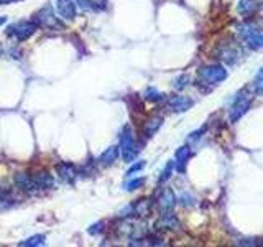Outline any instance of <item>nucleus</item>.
Instances as JSON below:
<instances>
[{
  "label": "nucleus",
  "mask_w": 263,
  "mask_h": 247,
  "mask_svg": "<svg viewBox=\"0 0 263 247\" xmlns=\"http://www.w3.org/2000/svg\"><path fill=\"white\" fill-rule=\"evenodd\" d=\"M252 94L249 93V89L243 87L235 94V99L232 105H230V122H237L242 115L247 114V111L250 109L252 105Z\"/></svg>",
  "instance_id": "obj_1"
},
{
  "label": "nucleus",
  "mask_w": 263,
  "mask_h": 247,
  "mask_svg": "<svg viewBox=\"0 0 263 247\" xmlns=\"http://www.w3.org/2000/svg\"><path fill=\"white\" fill-rule=\"evenodd\" d=\"M119 148L122 152V158L125 162H132L138 155V144L135 142V137H134V132H132L130 126H125L120 134V144Z\"/></svg>",
  "instance_id": "obj_2"
},
{
  "label": "nucleus",
  "mask_w": 263,
  "mask_h": 247,
  "mask_svg": "<svg viewBox=\"0 0 263 247\" xmlns=\"http://www.w3.org/2000/svg\"><path fill=\"white\" fill-rule=\"evenodd\" d=\"M33 22H35L38 27L46 28V30H61L63 28L60 16L54 15L53 8L49 5H45L43 8H40V10L33 15Z\"/></svg>",
  "instance_id": "obj_3"
},
{
  "label": "nucleus",
  "mask_w": 263,
  "mask_h": 247,
  "mask_svg": "<svg viewBox=\"0 0 263 247\" xmlns=\"http://www.w3.org/2000/svg\"><path fill=\"white\" fill-rule=\"evenodd\" d=\"M199 81L205 82V84H219L224 79H227L229 73L224 66L214 64V66H204V68L199 69Z\"/></svg>",
  "instance_id": "obj_4"
},
{
  "label": "nucleus",
  "mask_w": 263,
  "mask_h": 247,
  "mask_svg": "<svg viewBox=\"0 0 263 247\" xmlns=\"http://www.w3.org/2000/svg\"><path fill=\"white\" fill-rule=\"evenodd\" d=\"M36 30H38V25L35 22L23 20V22H16V23L10 25L5 33L8 37L16 38L18 41H25V40H28L31 35H35Z\"/></svg>",
  "instance_id": "obj_5"
},
{
  "label": "nucleus",
  "mask_w": 263,
  "mask_h": 247,
  "mask_svg": "<svg viewBox=\"0 0 263 247\" xmlns=\"http://www.w3.org/2000/svg\"><path fill=\"white\" fill-rule=\"evenodd\" d=\"M238 33L242 35L247 46L252 49H263V31L252 27V25H240Z\"/></svg>",
  "instance_id": "obj_6"
},
{
  "label": "nucleus",
  "mask_w": 263,
  "mask_h": 247,
  "mask_svg": "<svg viewBox=\"0 0 263 247\" xmlns=\"http://www.w3.org/2000/svg\"><path fill=\"white\" fill-rule=\"evenodd\" d=\"M56 10L63 20L71 22L76 19V4H74V0H56Z\"/></svg>",
  "instance_id": "obj_7"
},
{
  "label": "nucleus",
  "mask_w": 263,
  "mask_h": 247,
  "mask_svg": "<svg viewBox=\"0 0 263 247\" xmlns=\"http://www.w3.org/2000/svg\"><path fill=\"white\" fill-rule=\"evenodd\" d=\"M15 185L18 186L22 191L28 193V195H33L36 191V183L35 180H33L31 175H28V173H16L15 175Z\"/></svg>",
  "instance_id": "obj_8"
},
{
  "label": "nucleus",
  "mask_w": 263,
  "mask_h": 247,
  "mask_svg": "<svg viewBox=\"0 0 263 247\" xmlns=\"http://www.w3.org/2000/svg\"><path fill=\"white\" fill-rule=\"evenodd\" d=\"M56 173L64 183H72L78 177V168L72 163H60L56 165Z\"/></svg>",
  "instance_id": "obj_9"
},
{
  "label": "nucleus",
  "mask_w": 263,
  "mask_h": 247,
  "mask_svg": "<svg viewBox=\"0 0 263 247\" xmlns=\"http://www.w3.org/2000/svg\"><path fill=\"white\" fill-rule=\"evenodd\" d=\"M168 105L175 112H186L194 105V101L187 96H173V97H170Z\"/></svg>",
  "instance_id": "obj_10"
},
{
  "label": "nucleus",
  "mask_w": 263,
  "mask_h": 247,
  "mask_svg": "<svg viewBox=\"0 0 263 247\" xmlns=\"http://www.w3.org/2000/svg\"><path fill=\"white\" fill-rule=\"evenodd\" d=\"M163 126V117L161 115H153V117H150L143 126V135L146 138H152L156 132L160 130V127Z\"/></svg>",
  "instance_id": "obj_11"
},
{
  "label": "nucleus",
  "mask_w": 263,
  "mask_h": 247,
  "mask_svg": "<svg viewBox=\"0 0 263 247\" xmlns=\"http://www.w3.org/2000/svg\"><path fill=\"white\" fill-rule=\"evenodd\" d=\"M176 204V198H175V193L171 191L170 188L163 189V193L158 196V208L161 211H171L173 206Z\"/></svg>",
  "instance_id": "obj_12"
},
{
  "label": "nucleus",
  "mask_w": 263,
  "mask_h": 247,
  "mask_svg": "<svg viewBox=\"0 0 263 247\" xmlns=\"http://www.w3.org/2000/svg\"><path fill=\"white\" fill-rule=\"evenodd\" d=\"M156 229H164V231H171V229H176L179 226V222L176 219V216L173 213H166L161 214V218L156 221Z\"/></svg>",
  "instance_id": "obj_13"
},
{
  "label": "nucleus",
  "mask_w": 263,
  "mask_h": 247,
  "mask_svg": "<svg viewBox=\"0 0 263 247\" xmlns=\"http://www.w3.org/2000/svg\"><path fill=\"white\" fill-rule=\"evenodd\" d=\"M119 153H120L119 145H112V147L107 148L104 153H101V156H99V162H101L102 165H105V167H109V165L115 163V160L119 158Z\"/></svg>",
  "instance_id": "obj_14"
},
{
  "label": "nucleus",
  "mask_w": 263,
  "mask_h": 247,
  "mask_svg": "<svg viewBox=\"0 0 263 247\" xmlns=\"http://www.w3.org/2000/svg\"><path fill=\"white\" fill-rule=\"evenodd\" d=\"M191 155H193V152H191V148H189L187 145L179 147L178 150H176V160H175V163L178 165L179 171H184V167H186L187 160L191 158Z\"/></svg>",
  "instance_id": "obj_15"
},
{
  "label": "nucleus",
  "mask_w": 263,
  "mask_h": 247,
  "mask_svg": "<svg viewBox=\"0 0 263 247\" xmlns=\"http://www.w3.org/2000/svg\"><path fill=\"white\" fill-rule=\"evenodd\" d=\"M33 180H35V183L40 189H48V188H51L54 183V180L51 175H49V171H45V170L38 171L36 175L33 177Z\"/></svg>",
  "instance_id": "obj_16"
},
{
  "label": "nucleus",
  "mask_w": 263,
  "mask_h": 247,
  "mask_svg": "<svg viewBox=\"0 0 263 247\" xmlns=\"http://www.w3.org/2000/svg\"><path fill=\"white\" fill-rule=\"evenodd\" d=\"M150 209H152V203L148 200H138L134 204V214H137V216L146 218L150 214Z\"/></svg>",
  "instance_id": "obj_17"
},
{
  "label": "nucleus",
  "mask_w": 263,
  "mask_h": 247,
  "mask_svg": "<svg viewBox=\"0 0 263 247\" xmlns=\"http://www.w3.org/2000/svg\"><path fill=\"white\" fill-rule=\"evenodd\" d=\"M237 10L240 15H250L255 10V4L252 2V0H238Z\"/></svg>",
  "instance_id": "obj_18"
},
{
  "label": "nucleus",
  "mask_w": 263,
  "mask_h": 247,
  "mask_svg": "<svg viewBox=\"0 0 263 247\" xmlns=\"http://www.w3.org/2000/svg\"><path fill=\"white\" fill-rule=\"evenodd\" d=\"M45 236L43 234H36V236H33V237H30V239H27V241H22L18 245H22V247H38V245H45Z\"/></svg>",
  "instance_id": "obj_19"
},
{
  "label": "nucleus",
  "mask_w": 263,
  "mask_h": 247,
  "mask_svg": "<svg viewBox=\"0 0 263 247\" xmlns=\"http://www.w3.org/2000/svg\"><path fill=\"white\" fill-rule=\"evenodd\" d=\"M163 94L160 93V91H156L155 87H148L145 91V99L146 101H152V102H158V101H163Z\"/></svg>",
  "instance_id": "obj_20"
},
{
  "label": "nucleus",
  "mask_w": 263,
  "mask_h": 247,
  "mask_svg": "<svg viewBox=\"0 0 263 247\" xmlns=\"http://www.w3.org/2000/svg\"><path fill=\"white\" fill-rule=\"evenodd\" d=\"M253 91L257 96H263V69H260L253 79Z\"/></svg>",
  "instance_id": "obj_21"
},
{
  "label": "nucleus",
  "mask_w": 263,
  "mask_h": 247,
  "mask_svg": "<svg viewBox=\"0 0 263 247\" xmlns=\"http://www.w3.org/2000/svg\"><path fill=\"white\" fill-rule=\"evenodd\" d=\"M173 168H175V162H168V165L164 167V170H163V173H161V177H160V183H164L166 180H170L171 173H173Z\"/></svg>",
  "instance_id": "obj_22"
},
{
  "label": "nucleus",
  "mask_w": 263,
  "mask_h": 247,
  "mask_svg": "<svg viewBox=\"0 0 263 247\" xmlns=\"http://www.w3.org/2000/svg\"><path fill=\"white\" fill-rule=\"evenodd\" d=\"M145 183V178H137V180H132V181H128V183L125 185V189L127 191H134V189H137V188H140Z\"/></svg>",
  "instance_id": "obj_23"
},
{
  "label": "nucleus",
  "mask_w": 263,
  "mask_h": 247,
  "mask_svg": "<svg viewBox=\"0 0 263 247\" xmlns=\"http://www.w3.org/2000/svg\"><path fill=\"white\" fill-rule=\"evenodd\" d=\"M187 76H181V78H178L176 81H175V87L176 89H183L184 86H187Z\"/></svg>",
  "instance_id": "obj_24"
},
{
  "label": "nucleus",
  "mask_w": 263,
  "mask_h": 247,
  "mask_svg": "<svg viewBox=\"0 0 263 247\" xmlns=\"http://www.w3.org/2000/svg\"><path fill=\"white\" fill-rule=\"evenodd\" d=\"M104 231V222H97V224H94L92 227H89V234H97V233H102Z\"/></svg>",
  "instance_id": "obj_25"
},
{
  "label": "nucleus",
  "mask_w": 263,
  "mask_h": 247,
  "mask_svg": "<svg viewBox=\"0 0 263 247\" xmlns=\"http://www.w3.org/2000/svg\"><path fill=\"white\" fill-rule=\"evenodd\" d=\"M143 167H145V162H138L135 165H132V167L128 168V171H127V175H132V173H135V171H140Z\"/></svg>",
  "instance_id": "obj_26"
},
{
  "label": "nucleus",
  "mask_w": 263,
  "mask_h": 247,
  "mask_svg": "<svg viewBox=\"0 0 263 247\" xmlns=\"http://www.w3.org/2000/svg\"><path fill=\"white\" fill-rule=\"evenodd\" d=\"M76 2L81 5V8H84V10H90V8H94L92 0H76Z\"/></svg>",
  "instance_id": "obj_27"
},
{
  "label": "nucleus",
  "mask_w": 263,
  "mask_h": 247,
  "mask_svg": "<svg viewBox=\"0 0 263 247\" xmlns=\"http://www.w3.org/2000/svg\"><path fill=\"white\" fill-rule=\"evenodd\" d=\"M105 0H92V4H94V8H99V4H104Z\"/></svg>",
  "instance_id": "obj_28"
},
{
  "label": "nucleus",
  "mask_w": 263,
  "mask_h": 247,
  "mask_svg": "<svg viewBox=\"0 0 263 247\" xmlns=\"http://www.w3.org/2000/svg\"><path fill=\"white\" fill-rule=\"evenodd\" d=\"M10 2H18V0H0V4H10Z\"/></svg>",
  "instance_id": "obj_29"
},
{
  "label": "nucleus",
  "mask_w": 263,
  "mask_h": 247,
  "mask_svg": "<svg viewBox=\"0 0 263 247\" xmlns=\"http://www.w3.org/2000/svg\"><path fill=\"white\" fill-rule=\"evenodd\" d=\"M5 22H7V16H0V27H2Z\"/></svg>",
  "instance_id": "obj_30"
},
{
  "label": "nucleus",
  "mask_w": 263,
  "mask_h": 247,
  "mask_svg": "<svg viewBox=\"0 0 263 247\" xmlns=\"http://www.w3.org/2000/svg\"><path fill=\"white\" fill-rule=\"evenodd\" d=\"M0 53H2V45H0Z\"/></svg>",
  "instance_id": "obj_31"
}]
</instances>
